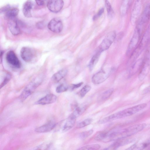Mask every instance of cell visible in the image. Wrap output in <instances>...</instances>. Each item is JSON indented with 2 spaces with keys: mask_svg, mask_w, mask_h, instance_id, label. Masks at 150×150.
Masks as SVG:
<instances>
[{
  "mask_svg": "<svg viewBox=\"0 0 150 150\" xmlns=\"http://www.w3.org/2000/svg\"><path fill=\"white\" fill-rule=\"evenodd\" d=\"M149 69V63H144L143 64L140 69L139 75V79L140 81H142L146 77L148 74Z\"/></svg>",
  "mask_w": 150,
  "mask_h": 150,
  "instance_id": "cell-20",
  "label": "cell"
},
{
  "mask_svg": "<svg viewBox=\"0 0 150 150\" xmlns=\"http://www.w3.org/2000/svg\"><path fill=\"white\" fill-rule=\"evenodd\" d=\"M21 56L22 59L25 62H30L34 59L35 53L34 50L31 48L24 47L21 50Z\"/></svg>",
  "mask_w": 150,
  "mask_h": 150,
  "instance_id": "cell-7",
  "label": "cell"
},
{
  "mask_svg": "<svg viewBox=\"0 0 150 150\" xmlns=\"http://www.w3.org/2000/svg\"><path fill=\"white\" fill-rule=\"evenodd\" d=\"M150 92V86L145 89L143 91V93L146 94Z\"/></svg>",
  "mask_w": 150,
  "mask_h": 150,
  "instance_id": "cell-38",
  "label": "cell"
},
{
  "mask_svg": "<svg viewBox=\"0 0 150 150\" xmlns=\"http://www.w3.org/2000/svg\"><path fill=\"white\" fill-rule=\"evenodd\" d=\"M76 120V119L70 115L61 122L59 125V129L63 132L68 131L74 126Z\"/></svg>",
  "mask_w": 150,
  "mask_h": 150,
  "instance_id": "cell-10",
  "label": "cell"
},
{
  "mask_svg": "<svg viewBox=\"0 0 150 150\" xmlns=\"http://www.w3.org/2000/svg\"><path fill=\"white\" fill-rule=\"evenodd\" d=\"M120 146L118 143L115 141L112 144L103 150H116Z\"/></svg>",
  "mask_w": 150,
  "mask_h": 150,
  "instance_id": "cell-32",
  "label": "cell"
},
{
  "mask_svg": "<svg viewBox=\"0 0 150 150\" xmlns=\"http://www.w3.org/2000/svg\"><path fill=\"white\" fill-rule=\"evenodd\" d=\"M93 130L91 129L81 132L79 137L81 139H83L91 135L93 133Z\"/></svg>",
  "mask_w": 150,
  "mask_h": 150,
  "instance_id": "cell-31",
  "label": "cell"
},
{
  "mask_svg": "<svg viewBox=\"0 0 150 150\" xmlns=\"http://www.w3.org/2000/svg\"><path fill=\"white\" fill-rule=\"evenodd\" d=\"M33 5V1L30 0L26 1L23 4V12L24 16L28 18L31 16V10Z\"/></svg>",
  "mask_w": 150,
  "mask_h": 150,
  "instance_id": "cell-17",
  "label": "cell"
},
{
  "mask_svg": "<svg viewBox=\"0 0 150 150\" xmlns=\"http://www.w3.org/2000/svg\"><path fill=\"white\" fill-rule=\"evenodd\" d=\"M116 36L115 31L108 33L99 45L98 50L102 52L108 49L115 40Z\"/></svg>",
  "mask_w": 150,
  "mask_h": 150,
  "instance_id": "cell-5",
  "label": "cell"
},
{
  "mask_svg": "<svg viewBox=\"0 0 150 150\" xmlns=\"http://www.w3.org/2000/svg\"><path fill=\"white\" fill-rule=\"evenodd\" d=\"M92 121L93 119L92 118H88L78 123L76 127L78 128H83L90 124Z\"/></svg>",
  "mask_w": 150,
  "mask_h": 150,
  "instance_id": "cell-28",
  "label": "cell"
},
{
  "mask_svg": "<svg viewBox=\"0 0 150 150\" xmlns=\"http://www.w3.org/2000/svg\"><path fill=\"white\" fill-rule=\"evenodd\" d=\"M47 26L50 30L55 33L60 32L63 28V25L61 20L57 18L52 19L48 23Z\"/></svg>",
  "mask_w": 150,
  "mask_h": 150,
  "instance_id": "cell-8",
  "label": "cell"
},
{
  "mask_svg": "<svg viewBox=\"0 0 150 150\" xmlns=\"http://www.w3.org/2000/svg\"><path fill=\"white\" fill-rule=\"evenodd\" d=\"M56 126L57 124L55 122L50 121L35 128V131L38 133H46L54 129Z\"/></svg>",
  "mask_w": 150,
  "mask_h": 150,
  "instance_id": "cell-12",
  "label": "cell"
},
{
  "mask_svg": "<svg viewBox=\"0 0 150 150\" xmlns=\"http://www.w3.org/2000/svg\"><path fill=\"white\" fill-rule=\"evenodd\" d=\"M47 7L49 10L54 13H57L62 8L64 1L61 0H53L48 1Z\"/></svg>",
  "mask_w": 150,
  "mask_h": 150,
  "instance_id": "cell-11",
  "label": "cell"
},
{
  "mask_svg": "<svg viewBox=\"0 0 150 150\" xmlns=\"http://www.w3.org/2000/svg\"><path fill=\"white\" fill-rule=\"evenodd\" d=\"M91 89V86L86 85L84 86L80 90L79 93L81 98L84 97Z\"/></svg>",
  "mask_w": 150,
  "mask_h": 150,
  "instance_id": "cell-29",
  "label": "cell"
},
{
  "mask_svg": "<svg viewBox=\"0 0 150 150\" xmlns=\"http://www.w3.org/2000/svg\"><path fill=\"white\" fill-rule=\"evenodd\" d=\"M113 88H110L102 93L98 98V100L102 102L107 99L112 94L113 91Z\"/></svg>",
  "mask_w": 150,
  "mask_h": 150,
  "instance_id": "cell-23",
  "label": "cell"
},
{
  "mask_svg": "<svg viewBox=\"0 0 150 150\" xmlns=\"http://www.w3.org/2000/svg\"><path fill=\"white\" fill-rule=\"evenodd\" d=\"M147 104L143 103L125 109L105 117V122L107 123L111 121L132 115L143 109Z\"/></svg>",
  "mask_w": 150,
  "mask_h": 150,
  "instance_id": "cell-1",
  "label": "cell"
},
{
  "mask_svg": "<svg viewBox=\"0 0 150 150\" xmlns=\"http://www.w3.org/2000/svg\"><path fill=\"white\" fill-rule=\"evenodd\" d=\"M43 78L42 76H38L33 79L25 87L19 96L22 101L26 99L31 95L41 83Z\"/></svg>",
  "mask_w": 150,
  "mask_h": 150,
  "instance_id": "cell-2",
  "label": "cell"
},
{
  "mask_svg": "<svg viewBox=\"0 0 150 150\" xmlns=\"http://www.w3.org/2000/svg\"><path fill=\"white\" fill-rule=\"evenodd\" d=\"M11 76L8 74L6 75L4 78L3 82L0 86V88H1L5 86L9 82L11 79Z\"/></svg>",
  "mask_w": 150,
  "mask_h": 150,
  "instance_id": "cell-33",
  "label": "cell"
},
{
  "mask_svg": "<svg viewBox=\"0 0 150 150\" xmlns=\"http://www.w3.org/2000/svg\"><path fill=\"white\" fill-rule=\"evenodd\" d=\"M101 52L98 50L95 54L93 56L88 65L89 70L91 71L97 63Z\"/></svg>",
  "mask_w": 150,
  "mask_h": 150,
  "instance_id": "cell-22",
  "label": "cell"
},
{
  "mask_svg": "<svg viewBox=\"0 0 150 150\" xmlns=\"http://www.w3.org/2000/svg\"><path fill=\"white\" fill-rule=\"evenodd\" d=\"M57 96L53 94H48L37 101L36 104L40 105H45L54 103L57 100Z\"/></svg>",
  "mask_w": 150,
  "mask_h": 150,
  "instance_id": "cell-14",
  "label": "cell"
},
{
  "mask_svg": "<svg viewBox=\"0 0 150 150\" xmlns=\"http://www.w3.org/2000/svg\"><path fill=\"white\" fill-rule=\"evenodd\" d=\"M83 84V82H81L76 84H72L71 85L69 88L71 90H73L79 87Z\"/></svg>",
  "mask_w": 150,
  "mask_h": 150,
  "instance_id": "cell-36",
  "label": "cell"
},
{
  "mask_svg": "<svg viewBox=\"0 0 150 150\" xmlns=\"http://www.w3.org/2000/svg\"><path fill=\"white\" fill-rule=\"evenodd\" d=\"M105 5L108 14H110L112 12V9L109 2L107 0L105 1Z\"/></svg>",
  "mask_w": 150,
  "mask_h": 150,
  "instance_id": "cell-34",
  "label": "cell"
},
{
  "mask_svg": "<svg viewBox=\"0 0 150 150\" xmlns=\"http://www.w3.org/2000/svg\"><path fill=\"white\" fill-rule=\"evenodd\" d=\"M67 72V69H61L52 75L51 78L52 80L55 82H58L65 76Z\"/></svg>",
  "mask_w": 150,
  "mask_h": 150,
  "instance_id": "cell-19",
  "label": "cell"
},
{
  "mask_svg": "<svg viewBox=\"0 0 150 150\" xmlns=\"http://www.w3.org/2000/svg\"><path fill=\"white\" fill-rule=\"evenodd\" d=\"M142 28L139 25L136 27L126 51L127 55H131L136 48L139 40Z\"/></svg>",
  "mask_w": 150,
  "mask_h": 150,
  "instance_id": "cell-4",
  "label": "cell"
},
{
  "mask_svg": "<svg viewBox=\"0 0 150 150\" xmlns=\"http://www.w3.org/2000/svg\"><path fill=\"white\" fill-rule=\"evenodd\" d=\"M142 7V2L137 1L134 5L131 15V22L134 24L140 13Z\"/></svg>",
  "mask_w": 150,
  "mask_h": 150,
  "instance_id": "cell-13",
  "label": "cell"
},
{
  "mask_svg": "<svg viewBox=\"0 0 150 150\" xmlns=\"http://www.w3.org/2000/svg\"><path fill=\"white\" fill-rule=\"evenodd\" d=\"M104 11V9L103 8H101L100 9L97 13L93 16V19L95 20L100 16L103 13Z\"/></svg>",
  "mask_w": 150,
  "mask_h": 150,
  "instance_id": "cell-35",
  "label": "cell"
},
{
  "mask_svg": "<svg viewBox=\"0 0 150 150\" xmlns=\"http://www.w3.org/2000/svg\"><path fill=\"white\" fill-rule=\"evenodd\" d=\"M35 1L37 4L39 6L43 5L45 4L44 1L36 0Z\"/></svg>",
  "mask_w": 150,
  "mask_h": 150,
  "instance_id": "cell-37",
  "label": "cell"
},
{
  "mask_svg": "<svg viewBox=\"0 0 150 150\" xmlns=\"http://www.w3.org/2000/svg\"></svg>",
  "mask_w": 150,
  "mask_h": 150,
  "instance_id": "cell-39",
  "label": "cell"
},
{
  "mask_svg": "<svg viewBox=\"0 0 150 150\" xmlns=\"http://www.w3.org/2000/svg\"><path fill=\"white\" fill-rule=\"evenodd\" d=\"M8 26L11 33L13 35H18L20 33V30L17 21L14 19H9Z\"/></svg>",
  "mask_w": 150,
  "mask_h": 150,
  "instance_id": "cell-16",
  "label": "cell"
},
{
  "mask_svg": "<svg viewBox=\"0 0 150 150\" xmlns=\"http://www.w3.org/2000/svg\"><path fill=\"white\" fill-rule=\"evenodd\" d=\"M150 144V142L135 143L125 150H143Z\"/></svg>",
  "mask_w": 150,
  "mask_h": 150,
  "instance_id": "cell-21",
  "label": "cell"
},
{
  "mask_svg": "<svg viewBox=\"0 0 150 150\" xmlns=\"http://www.w3.org/2000/svg\"><path fill=\"white\" fill-rule=\"evenodd\" d=\"M110 71L107 72L103 69L101 70L93 76L92 82L95 84L103 83L108 77L110 74Z\"/></svg>",
  "mask_w": 150,
  "mask_h": 150,
  "instance_id": "cell-6",
  "label": "cell"
},
{
  "mask_svg": "<svg viewBox=\"0 0 150 150\" xmlns=\"http://www.w3.org/2000/svg\"><path fill=\"white\" fill-rule=\"evenodd\" d=\"M100 147L99 144H93L83 146L76 150H98Z\"/></svg>",
  "mask_w": 150,
  "mask_h": 150,
  "instance_id": "cell-24",
  "label": "cell"
},
{
  "mask_svg": "<svg viewBox=\"0 0 150 150\" xmlns=\"http://www.w3.org/2000/svg\"><path fill=\"white\" fill-rule=\"evenodd\" d=\"M131 1L125 0L122 2L121 7V13L122 15H124L126 13L131 3Z\"/></svg>",
  "mask_w": 150,
  "mask_h": 150,
  "instance_id": "cell-26",
  "label": "cell"
},
{
  "mask_svg": "<svg viewBox=\"0 0 150 150\" xmlns=\"http://www.w3.org/2000/svg\"><path fill=\"white\" fill-rule=\"evenodd\" d=\"M145 123L134 125L125 129L120 131V137H128L141 131L146 127Z\"/></svg>",
  "mask_w": 150,
  "mask_h": 150,
  "instance_id": "cell-3",
  "label": "cell"
},
{
  "mask_svg": "<svg viewBox=\"0 0 150 150\" xmlns=\"http://www.w3.org/2000/svg\"><path fill=\"white\" fill-rule=\"evenodd\" d=\"M51 146V143L46 142L35 146L30 150H50Z\"/></svg>",
  "mask_w": 150,
  "mask_h": 150,
  "instance_id": "cell-25",
  "label": "cell"
},
{
  "mask_svg": "<svg viewBox=\"0 0 150 150\" xmlns=\"http://www.w3.org/2000/svg\"><path fill=\"white\" fill-rule=\"evenodd\" d=\"M150 18V1L147 4L143 12L139 23L142 25L146 23Z\"/></svg>",
  "mask_w": 150,
  "mask_h": 150,
  "instance_id": "cell-18",
  "label": "cell"
},
{
  "mask_svg": "<svg viewBox=\"0 0 150 150\" xmlns=\"http://www.w3.org/2000/svg\"><path fill=\"white\" fill-rule=\"evenodd\" d=\"M6 59L7 63L13 67L19 68L21 64L14 52L12 50L8 52L6 55Z\"/></svg>",
  "mask_w": 150,
  "mask_h": 150,
  "instance_id": "cell-9",
  "label": "cell"
},
{
  "mask_svg": "<svg viewBox=\"0 0 150 150\" xmlns=\"http://www.w3.org/2000/svg\"><path fill=\"white\" fill-rule=\"evenodd\" d=\"M69 88V87L67 85L62 84L57 87L56 91L57 93H62L67 91Z\"/></svg>",
  "mask_w": 150,
  "mask_h": 150,
  "instance_id": "cell-30",
  "label": "cell"
},
{
  "mask_svg": "<svg viewBox=\"0 0 150 150\" xmlns=\"http://www.w3.org/2000/svg\"><path fill=\"white\" fill-rule=\"evenodd\" d=\"M85 109V108L83 107H77L70 115L76 119L84 111Z\"/></svg>",
  "mask_w": 150,
  "mask_h": 150,
  "instance_id": "cell-27",
  "label": "cell"
},
{
  "mask_svg": "<svg viewBox=\"0 0 150 150\" xmlns=\"http://www.w3.org/2000/svg\"><path fill=\"white\" fill-rule=\"evenodd\" d=\"M2 11L5 13L6 17L9 19H14L18 15L19 10L16 8H11L9 5H7L2 8Z\"/></svg>",
  "mask_w": 150,
  "mask_h": 150,
  "instance_id": "cell-15",
  "label": "cell"
}]
</instances>
